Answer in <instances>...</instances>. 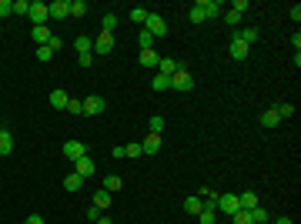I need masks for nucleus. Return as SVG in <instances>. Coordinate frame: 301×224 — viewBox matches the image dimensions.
<instances>
[{
  "label": "nucleus",
  "instance_id": "29",
  "mask_svg": "<svg viewBox=\"0 0 301 224\" xmlns=\"http://www.w3.org/2000/svg\"><path fill=\"white\" fill-rule=\"evenodd\" d=\"M87 14V3L84 0H71V17H84Z\"/></svg>",
  "mask_w": 301,
  "mask_h": 224
},
{
  "label": "nucleus",
  "instance_id": "13",
  "mask_svg": "<svg viewBox=\"0 0 301 224\" xmlns=\"http://www.w3.org/2000/svg\"><path fill=\"white\" fill-rule=\"evenodd\" d=\"M30 37L37 40L40 47H47V44H50V37H54V34H50V27H34V30H30Z\"/></svg>",
  "mask_w": 301,
  "mask_h": 224
},
{
  "label": "nucleus",
  "instance_id": "25",
  "mask_svg": "<svg viewBox=\"0 0 301 224\" xmlns=\"http://www.w3.org/2000/svg\"><path fill=\"white\" fill-rule=\"evenodd\" d=\"M150 87H154V91H171V77L168 74H157L154 80H150Z\"/></svg>",
  "mask_w": 301,
  "mask_h": 224
},
{
  "label": "nucleus",
  "instance_id": "6",
  "mask_svg": "<svg viewBox=\"0 0 301 224\" xmlns=\"http://www.w3.org/2000/svg\"><path fill=\"white\" fill-rule=\"evenodd\" d=\"M218 207H221L225 214H238V211H241V201H238V194H218Z\"/></svg>",
  "mask_w": 301,
  "mask_h": 224
},
{
  "label": "nucleus",
  "instance_id": "19",
  "mask_svg": "<svg viewBox=\"0 0 301 224\" xmlns=\"http://www.w3.org/2000/svg\"><path fill=\"white\" fill-rule=\"evenodd\" d=\"M157 67H161V74H174V71H181V64H177V60H174V57H161V64H157Z\"/></svg>",
  "mask_w": 301,
  "mask_h": 224
},
{
  "label": "nucleus",
  "instance_id": "40",
  "mask_svg": "<svg viewBox=\"0 0 301 224\" xmlns=\"http://www.w3.org/2000/svg\"><path fill=\"white\" fill-rule=\"evenodd\" d=\"M164 131V117H150V134H161Z\"/></svg>",
  "mask_w": 301,
  "mask_h": 224
},
{
  "label": "nucleus",
  "instance_id": "49",
  "mask_svg": "<svg viewBox=\"0 0 301 224\" xmlns=\"http://www.w3.org/2000/svg\"><path fill=\"white\" fill-rule=\"evenodd\" d=\"M275 224H291V218H278V221H275Z\"/></svg>",
  "mask_w": 301,
  "mask_h": 224
},
{
  "label": "nucleus",
  "instance_id": "15",
  "mask_svg": "<svg viewBox=\"0 0 301 224\" xmlns=\"http://www.w3.org/2000/svg\"><path fill=\"white\" fill-rule=\"evenodd\" d=\"M67 100H71V97H67V91H54V94H50L54 111H67Z\"/></svg>",
  "mask_w": 301,
  "mask_h": 224
},
{
  "label": "nucleus",
  "instance_id": "47",
  "mask_svg": "<svg viewBox=\"0 0 301 224\" xmlns=\"http://www.w3.org/2000/svg\"><path fill=\"white\" fill-rule=\"evenodd\" d=\"M27 224H44V218H40V214H30V218H27Z\"/></svg>",
  "mask_w": 301,
  "mask_h": 224
},
{
  "label": "nucleus",
  "instance_id": "38",
  "mask_svg": "<svg viewBox=\"0 0 301 224\" xmlns=\"http://www.w3.org/2000/svg\"><path fill=\"white\" fill-rule=\"evenodd\" d=\"M14 14V0H0V17H10Z\"/></svg>",
  "mask_w": 301,
  "mask_h": 224
},
{
  "label": "nucleus",
  "instance_id": "43",
  "mask_svg": "<svg viewBox=\"0 0 301 224\" xmlns=\"http://www.w3.org/2000/svg\"><path fill=\"white\" fill-rule=\"evenodd\" d=\"M248 7H251V3H248V0H234V3H231V10H238V14H245Z\"/></svg>",
  "mask_w": 301,
  "mask_h": 224
},
{
  "label": "nucleus",
  "instance_id": "10",
  "mask_svg": "<svg viewBox=\"0 0 301 224\" xmlns=\"http://www.w3.org/2000/svg\"><path fill=\"white\" fill-rule=\"evenodd\" d=\"M227 50H231V57H234V60H245L251 47H248L245 40H238V34H234V40H231V47H227Z\"/></svg>",
  "mask_w": 301,
  "mask_h": 224
},
{
  "label": "nucleus",
  "instance_id": "46",
  "mask_svg": "<svg viewBox=\"0 0 301 224\" xmlns=\"http://www.w3.org/2000/svg\"><path fill=\"white\" fill-rule=\"evenodd\" d=\"M288 14H291V20H295V24H298V20H301V7H298V3H295V7H291V10H288Z\"/></svg>",
  "mask_w": 301,
  "mask_h": 224
},
{
  "label": "nucleus",
  "instance_id": "18",
  "mask_svg": "<svg viewBox=\"0 0 301 224\" xmlns=\"http://www.w3.org/2000/svg\"><path fill=\"white\" fill-rule=\"evenodd\" d=\"M238 40H245L248 47H251V44H258V40H261V34H258V27H245V30L238 34Z\"/></svg>",
  "mask_w": 301,
  "mask_h": 224
},
{
  "label": "nucleus",
  "instance_id": "2",
  "mask_svg": "<svg viewBox=\"0 0 301 224\" xmlns=\"http://www.w3.org/2000/svg\"><path fill=\"white\" fill-rule=\"evenodd\" d=\"M27 17L34 20V27H47V20H50V10H47V3H40V0H30V14Z\"/></svg>",
  "mask_w": 301,
  "mask_h": 224
},
{
  "label": "nucleus",
  "instance_id": "28",
  "mask_svg": "<svg viewBox=\"0 0 301 224\" xmlns=\"http://www.w3.org/2000/svg\"><path fill=\"white\" fill-rule=\"evenodd\" d=\"M91 44H94V37H77V40H74L77 54H91Z\"/></svg>",
  "mask_w": 301,
  "mask_h": 224
},
{
  "label": "nucleus",
  "instance_id": "44",
  "mask_svg": "<svg viewBox=\"0 0 301 224\" xmlns=\"http://www.w3.org/2000/svg\"><path fill=\"white\" fill-rule=\"evenodd\" d=\"M198 218H201V224H214V211H201Z\"/></svg>",
  "mask_w": 301,
  "mask_h": 224
},
{
  "label": "nucleus",
  "instance_id": "37",
  "mask_svg": "<svg viewBox=\"0 0 301 224\" xmlns=\"http://www.w3.org/2000/svg\"><path fill=\"white\" fill-rule=\"evenodd\" d=\"M234 218V224H254L251 221V211H238V214H231Z\"/></svg>",
  "mask_w": 301,
  "mask_h": 224
},
{
  "label": "nucleus",
  "instance_id": "3",
  "mask_svg": "<svg viewBox=\"0 0 301 224\" xmlns=\"http://www.w3.org/2000/svg\"><path fill=\"white\" fill-rule=\"evenodd\" d=\"M111 50H114V34H104V30H100V34L94 37V44H91V54L104 57V54H111Z\"/></svg>",
  "mask_w": 301,
  "mask_h": 224
},
{
  "label": "nucleus",
  "instance_id": "31",
  "mask_svg": "<svg viewBox=\"0 0 301 224\" xmlns=\"http://www.w3.org/2000/svg\"><path fill=\"white\" fill-rule=\"evenodd\" d=\"M148 14H150L148 7H134V10H131V20H134V24H144V20H148Z\"/></svg>",
  "mask_w": 301,
  "mask_h": 224
},
{
  "label": "nucleus",
  "instance_id": "33",
  "mask_svg": "<svg viewBox=\"0 0 301 224\" xmlns=\"http://www.w3.org/2000/svg\"><path fill=\"white\" fill-rule=\"evenodd\" d=\"M251 221L264 224V221H268V211H264V207H251Z\"/></svg>",
  "mask_w": 301,
  "mask_h": 224
},
{
  "label": "nucleus",
  "instance_id": "24",
  "mask_svg": "<svg viewBox=\"0 0 301 224\" xmlns=\"http://www.w3.org/2000/svg\"><path fill=\"white\" fill-rule=\"evenodd\" d=\"M184 211H188V214H201V211H204V201H201V198H188V201H184Z\"/></svg>",
  "mask_w": 301,
  "mask_h": 224
},
{
  "label": "nucleus",
  "instance_id": "23",
  "mask_svg": "<svg viewBox=\"0 0 301 224\" xmlns=\"http://www.w3.org/2000/svg\"><path fill=\"white\" fill-rule=\"evenodd\" d=\"M80 184H84V177H80V174H67V177H64V187H67V191H80Z\"/></svg>",
  "mask_w": 301,
  "mask_h": 224
},
{
  "label": "nucleus",
  "instance_id": "20",
  "mask_svg": "<svg viewBox=\"0 0 301 224\" xmlns=\"http://www.w3.org/2000/svg\"><path fill=\"white\" fill-rule=\"evenodd\" d=\"M278 124H281V117H278V111H275V107L261 114V127H278Z\"/></svg>",
  "mask_w": 301,
  "mask_h": 224
},
{
  "label": "nucleus",
  "instance_id": "26",
  "mask_svg": "<svg viewBox=\"0 0 301 224\" xmlns=\"http://www.w3.org/2000/svg\"><path fill=\"white\" fill-rule=\"evenodd\" d=\"M137 44H141V50H154V37H150L144 27H141V34H137Z\"/></svg>",
  "mask_w": 301,
  "mask_h": 224
},
{
  "label": "nucleus",
  "instance_id": "16",
  "mask_svg": "<svg viewBox=\"0 0 301 224\" xmlns=\"http://www.w3.org/2000/svg\"><path fill=\"white\" fill-rule=\"evenodd\" d=\"M111 191H104V187H100V191H97L94 194V207H100V211H107V207H111Z\"/></svg>",
  "mask_w": 301,
  "mask_h": 224
},
{
  "label": "nucleus",
  "instance_id": "39",
  "mask_svg": "<svg viewBox=\"0 0 301 224\" xmlns=\"http://www.w3.org/2000/svg\"><path fill=\"white\" fill-rule=\"evenodd\" d=\"M67 111L71 114H84V100H74V97H71V100H67Z\"/></svg>",
  "mask_w": 301,
  "mask_h": 224
},
{
  "label": "nucleus",
  "instance_id": "12",
  "mask_svg": "<svg viewBox=\"0 0 301 224\" xmlns=\"http://www.w3.org/2000/svg\"><path fill=\"white\" fill-rule=\"evenodd\" d=\"M10 150H14V134L7 131V127H0V157L10 154Z\"/></svg>",
  "mask_w": 301,
  "mask_h": 224
},
{
  "label": "nucleus",
  "instance_id": "9",
  "mask_svg": "<svg viewBox=\"0 0 301 224\" xmlns=\"http://www.w3.org/2000/svg\"><path fill=\"white\" fill-rule=\"evenodd\" d=\"M74 171L77 174H80V177H84V181H87V177H91V174H94V161H91V154H87V157H80V161H74Z\"/></svg>",
  "mask_w": 301,
  "mask_h": 224
},
{
  "label": "nucleus",
  "instance_id": "8",
  "mask_svg": "<svg viewBox=\"0 0 301 224\" xmlns=\"http://www.w3.org/2000/svg\"><path fill=\"white\" fill-rule=\"evenodd\" d=\"M47 10H50V17H54V20L71 17V0H54V3H47Z\"/></svg>",
  "mask_w": 301,
  "mask_h": 224
},
{
  "label": "nucleus",
  "instance_id": "35",
  "mask_svg": "<svg viewBox=\"0 0 301 224\" xmlns=\"http://www.w3.org/2000/svg\"><path fill=\"white\" fill-rule=\"evenodd\" d=\"M14 14H30V0H14Z\"/></svg>",
  "mask_w": 301,
  "mask_h": 224
},
{
  "label": "nucleus",
  "instance_id": "27",
  "mask_svg": "<svg viewBox=\"0 0 301 224\" xmlns=\"http://www.w3.org/2000/svg\"><path fill=\"white\" fill-rule=\"evenodd\" d=\"M121 184H124V181H121V177H117V174H107V177H104V191H121Z\"/></svg>",
  "mask_w": 301,
  "mask_h": 224
},
{
  "label": "nucleus",
  "instance_id": "30",
  "mask_svg": "<svg viewBox=\"0 0 301 224\" xmlns=\"http://www.w3.org/2000/svg\"><path fill=\"white\" fill-rule=\"evenodd\" d=\"M188 17H191V24H204V10H201V7H198V3H194V7H191V10H188Z\"/></svg>",
  "mask_w": 301,
  "mask_h": 224
},
{
  "label": "nucleus",
  "instance_id": "45",
  "mask_svg": "<svg viewBox=\"0 0 301 224\" xmlns=\"http://www.w3.org/2000/svg\"><path fill=\"white\" fill-rule=\"evenodd\" d=\"M94 64V54H80V67H91Z\"/></svg>",
  "mask_w": 301,
  "mask_h": 224
},
{
  "label": "nucleus",
  "instance_id": "36",
  "mask_svg": "<svg viewBox=\"0 0 301 224\" xmlns=\"http://www.w3.org/2000/svg\"><path fill=\"white\" fill-rule=\"evenodd\" d=\"M225 24H227V27H238V24H241V14H238V10H227V14H225Z\"/></svg>",
  "mask_w": 301,
  "mask_h": 224
},
{
  "label": "nucleus",
  "instance_id": "21",
  "mask_svg": "<svg viewBox=\"0 0 301 224\" xmlns=\"http://www.w3.org/2000/svg\"><path fill=\"white\" fill-rule=\"evenodd\" d=\"M117 24H121V17H117V14H111V10H107V14H104V20H100L104 34H114V27H117Z\"/></svg>",
  "mask_w": 301,
  "mask_h": 224
},
{
  "label": "nucleus",
  "instance_id": "14",
  "mask_svg": "<svg viewBox=\"0 0 301 224\" xmlns=\"http://www.w3.org/2000/svg\"><path fill=\"white\" fill-rule=\"evenodd\" d=\"M198 7L204 10V17H218V14H221V3H218V0H198Z\"/></svg>",
  "mask_w": 301,
  "mask_h": 224
},
{
  "label": "nucleus",
  "instance_id": "48",
  "mask_svg": "<svg viewBox=\"0 0 301 224\" xmlns=\"http://www.w3.org/2000/svg\"><path fill=\"white\" fill-rule=\"evenodd\" d=\"M94 224H114V221H111V218H107V214H100V218H97Z\"/></svg>",
  "mask_w": 301,
  "mask_h": 224
},
{
  "label": "nucleus",
  "instance_id": "42",
  "mask_svg": "<svg viewBox=\"0 0 301 224\" xmlns=\"http://www.w3.org/2000/svg\"><path fill=\"white\" fill-rule=\"evenodd\" d=\"M50 57H54L50 47H37V60H50Z\"/></svg>",
  "mask_w": 301,
  "mask_h": 224
},
{
  "label": "nucleus",
  "instance_id": "32",
  "mask_svg": "<svg viewBox=\"0 0 301 224\" xmlns=\"http://www.w3.org/2000/svg\"><path fill=\"white\" fill-rule=\"evenodd\" d=\"M275 111H278V117H295V104H288V100H284V104H278V107H275Z\"/></svg>",
  "mask_w": 301,
  "mask_h": 224
},
{
  "label": "nucleus",
  "instance_id": "34",
  "mask_svg": "<svg viewBox=\"0 0 301 224\" xmlns=\"http://www.w3.org/2000/svg\"><path fill=\"white\" fill-rule=\"evenodd\" d=\"M144 150H141V144L134 141V144H124V157H141Z\"/></svg>",
  "mask_w": 301,
  "mask_h": 224
},
{
  "label": "nucleus",
  "instance_id": "7",
  "mask_svg": "<svg viewBox=\"0 0 301 224\" xmlns=\"http://www.w3.org/2000/svg\"><path fill=\"white\" fill-rule=\"evenodd\" d=\"M104 111H107V104H104V97H100V94L84 97V114H104Z\"/></svg>",
  "mask_w": 301,
  "mask_h": 224
},
{
  "label": "nucleus",
  "instance_id": "22",
  "mask_svg": "<svg viewBox=\"0 0 301 224\" xmlns=\"http://www.w3.org/2000/svg\"><path fill=\"white\" fill-rule=\"evenodd\" d=\"M141 64H144V67H157V64H161V54H157V50H141Z\"/></svg>",
  "mask_w": 301,
  "mask_h": 224
},
{
  "label": "nucleus",
  "instance_id": "4",
  "mask_svg": "<svg viewBox=\"0 0 301 224\" xmlns=\"http://www.w3.org/2000/svg\"><path fill=\"white\" fill-rule=\"evenodd\" d=\"M191 87H194V77H191L184 67L171 74V91H191Z\"/></svg>",
  "mask_w": 301,
  "mask_h": 224
},
{
  "label": "nucleus",
  "instance_id": "17",
  "mask_svg": "<svg viewBox=\"0 0 301 224\" xmlns=\"http://www.w3.org/2000/svg\"><path fill=\"white\" fill-rule=\"evenodd\" d=\"M238 201H241V211H251V207H258V194L245 191V194H238Z\"/></svg>",
  "mask_w": 301,
  "mask_h": 224
},
{
  "label": "nucleus",
  "instance_id": "1",
  "mask_svg": "<svg viewBox=\"0 0 301 224\" xmlns=\"http://www.w3.org/2000/svg\"><path fill=\"white\" fill-rule=\"evenodd\" d=\"M144 30H148L154 40L164 37V34H168V20L161 17V14H148V20H144Z\"/></svg>",
  "mask_w": 301,
  "mask_h": 224
},
{
  "label": "nucleus",
  "instance_id": "11",
  "mask_svg": "<svg viewBox=\"0 0 301 224\" xmlns=\"http://www.w3.org/2000/svg\"><path fill=\"white\" fill-rule=\"evenodd\" d=\"M141 150H144V154H157V150H161V134H148V137L141 141Z\"/></svg>",
  "mask_w": 301,
  "mask_h": 224
},
{
  "label": "nucleus",
  "instance_id": "5",
  "mask_svg": "<svg viewBox=\"0 0 301 224\" xmlns=\"http://www.w3.org/2000/svg\"><path fill=\"white\" fill-rule=\"evenodd\" d=\"M64 157H67V161H80V157H87V144H80V141H67V144H64Z\"/></svg>",
  "mask_w": 301,
  "mask_h": 224
},
{
  "label": "nucleus",
  "instance_id": "41",
  "mask_svg": "<svg viewBox=\"0 0 301 224\" xmlns=\"http://www.w3.org/2000/svg\"><path fill=\"white\" fill-rule=\"evenodd\" d=\"M100 214H104V211H100V207H94V204L87 207V221H91V224H94L97 218H100Z\"/></svg>",
  "mask_w": 301,
  "mask_h": 224
}]
</instances>
